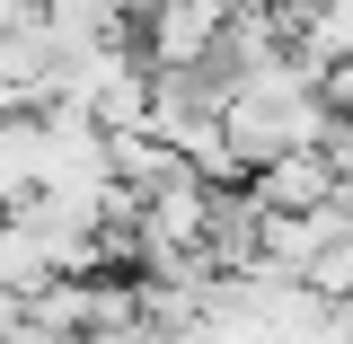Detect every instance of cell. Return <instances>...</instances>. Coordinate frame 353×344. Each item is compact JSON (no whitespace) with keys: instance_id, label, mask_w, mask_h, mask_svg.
<instances>
[{"instance_id":"cell-1","label":"cell","mask_w":353,"mask_h":344,"mask_svg":"<svg viewBox=\"0 0 353 344\" xmlns=\"http://www.w3.org/2000/svg\"><path fill=\"white\" fill-rule=\"evenodd\" d=\"M0 344H44V336H27V327H9V336H0Z\"/></svg>"}]
</instances>
